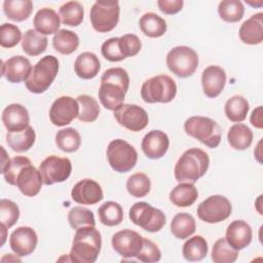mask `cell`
<instances>
[{"instance_id":"5b68a950","label":"cell","mask_w":263,"mask_h":263,"mask_svg":"<svg viewBox=\"0 0 263 263\" xmlns=\"http://www.w3.org/2000/svg\"><path fill=\"white\" fill-rule=\"evenodd\" d=\"M186 134L209 148L220 145L222 132L220 125L212 118L204 116H191L184 123Z\"/></svg>"},{"instance_id":"ac0fdd59","label":"cell","mask_w":263,"mask_h":263,"mask_svg":"<svg viewBox=\"0 0 263 263\" xmlns=\"http://www.w3.org/2000/svg\"><path fill=\"white\" fill-rule=\"evenodd\" d=\"M170 140L167 135L159 129H152L148 132L141 144L144 154L150 159H159L167 152Z\"/></svg>"},{"instance_id":"7bdbcfd3","label":"cell","mask_w":263,"mask_h":263,"mask_svg":"<svg viewBox=\"0 0 263 263\" xmlns=\"http://www.w3.org/2000/svg\"><path fill=\"white\" fill-rule=\"evenodd\" d=\"M127 192L134 197H144L151 189V181L144 173H136L126 181Z\"/></svg>"},{"instance_id":"bcb514c9","label":"cell","mask_w":263,"mask_h":263,"mask_svg":"<svg viewBox=\"0 0 263 263\" xmlns=\"http://www.w3.org/2000/svg\"><path fill=\"white\" fill-rule=\"evenodd\" d=\"M20 218V209L17 204L10 200L2 198L0 200V222L7 229L12 227Z\"/></svg>"},{"instance_id":"f907efd6","label":"cell","mask_w":263,"mask_h":263,"mask_svg":"<svg viewBox=\"0 0 263 263\" xmlns=\"http://www.w3.org/2000/svg\"><path fill=\"white\" fill-rule=\"evenodd\" d=\"M118 40L119 37H112L102 44L101 52L106 60L110 62H120L124 60L118 47Z\"/></svg>"},{"instance_id":"b9f144b4","label":"cell","mask_w":263,"mask_h":263,"mask_svg":"<svg viewBox=\"0 0 263 263\" xmlns=\"http://www.w3.org/2000/svg\"><path fill=\"white\" fill-rule=\"evenodd\" d=\"M238 257V251L233 249L225 237L217 239L212 250V260L215 263H233Z\"/></svg>"},{"instance_id":"ab89813d","label":"cell","mask_w":263,"mask_h":263,"mask_svg":"<svg viewBox=\"0 0 263 263\" xmlns=\"http://www.w3.org/2000/svg\"><path fill=\"white\" fill-rule=\"evenodd\" d=\"M218 13L227 23L239 22L245 13V7L239 0H223L219 3Z\"/></svg>"},{"instance_id":"52a82bcc","label":"cell","mask_w":263,"mask_h":263,"mask_svg":"<svg viewBox=\"0 0 263 263\" xmlns=\"http://www.w3.org/2000/svg\"><path fill=\"white\" fill-rule=\"evenodd\" d=\"M165 61L168 70L180 78L193 75L198 67V55L196 51L185 45L172 48L167 52Z\"/></svg>"},{"instance_id":"603a6c76","label":"cell","mask_w":263,"mask_h":263,"mask_svg":"<svg viewBox=\"0 0 263 263\" xmlns=\"http://www.w3.org/2000/svg\"><path fill=\"white\" fill-rule=\"evenodd\" d=\"M225 238L233 249L242 250L252 241V227L243 220H234L228 225Z\"/></svg>"},{"instance_id":"f6af8a7d","label":"cell","mask_w":263,"mask_h":263,"mask_svg":"<svg viewBox=\"0 0 263 263\" xmlns=\"http://www.w3.org/2000/svg\"><path fill=\"white\" fill-rule=\"evenodd\" d=\"M31 164V160L25 156H14L9 160L7 165L1 171L5 181L10 185H16V178L20 172L27 165Z\"/></svg>"},{"instance_id":"4316f807","label":"cell","mask_w":263,"mask_h":263,"mask_svg":"<svg viewBox=\"0 0 263 263\" xmlns=\"http://www.w3.org/2000/svg\"><path fill=\"white\" fill-rule=\"evenodd\" d=\"M168 197L171 202L176 206L187 208L196 201L198 191L193 183L181 182L170 192Z\"/></svg>"},{"instance_id":"83f0119b","label":"cell","mask_w":263,"mask_h":263,"mask_svg":"<svg viewBox=\"0 0 263 263\" xmlns=\"http://www.w3.org/2000/svg\"><path fill=\"white\" fill-rule=\"evenodd\" d=\"M36 134L32 126L20 132H7L6 143L7 145L17 153L28 151L35 143Z\"/></svg>"},{"instance_id":"7402d4cb","label":"cell","mask_w":263,"mask_h":263,"mask_svg":"<svg viewBox=\"0 0 263 263\" xmlns=\"http://www.w3.org/2000/svg\"><path fill=\"white\" fill-rule=\"evenodd\" d=\"M2 122L8 132L23 130L30 126L29 112L21 104H10L2 112Z\"/></svg>"},{"instance_id":"7c38bea8","label":"cell","mask_w":263,"mask_h":263,"mask_svg":"<svg viewBox=\"0 0 263 263\" xmlns=\"http://www.w3.org/2000/svg\"><path fill=\"white\" fill-rule=\"evenodd\" d=\"M43 184L52 185L66 181L72 172L71 160L67 157L50 155L39 164Z\"/></svg>"},{"instance_id":"4fadbf2b","label":"cell","mask_w":263,"mask_h":263,"mask_svg":"<svg viewBox=\"0 0 263 263\" xmlns=\"http://www.w3.org/2000/svg\"><path fill=\"white\" fill-rule=\"evenodd\" d=\"M116 121L130 132H140L148 125L149 117L145 109L136 104H122L114 110Z\"/></svg>"},{"instance_id":"ee69618b","label":"cell","mask_w":263,"mask_h":263,"mask_svg":"<svg viewBox=\"0 0 263 263\" xmlns=\"http://www.w3.org/2000/svg\"><path fill=\"white\" fill-rule=\"evenodd\" d=\"M68 222L75 230L85 226H96L93 213L83 206L72 208L68 213Z\"/></svg>"},{"instance_id":"d4e9b609","label":"cell","mask_w":263,"mask_h":263,"mask_svg":"<svg viewBox=\"0 0 263 263\" xmlns=\"http://www.w3.org/2000/svg\"><path fill=\"white\" fill-rule=\"evenodd\" d=\"M33 25L36 31L44 36L55 34L61 26L60 15L52 8H41L36 12Z\"/></svg>"},{"instance_id":"11a10c76","label":"cell","mask_w":263,"mask_h":263,"mask_svg":"<svg viewBox=\"0 0 263 263\" xmlns=\"http://www.w3.org/2000/svg\"><path fill=\"white\" fill-rule=\"evenodd\" d=\"M6 227L4 226V225H2L1 224V232H2V241H1V246H3L4 245V242H5V238H6Z\"/></svg>"},{"instance_id":"2e32d148","label":"cell","mask_w":263,"mask_h":263,"mask_svg":"<svg viewBox=\"0 0 263 263\" xmlns=\"http://www.w3.org/2000/svg\"><path fill=\"white\" fill-rule=\"evenodd\" d=\"M38 242V236L35 230L28 226H22L13 230L9 237L10 249L15 255L26 257L31 255Z\"/></svg>"},{"instance_id":"d6a6232c","label":"cell","mask_w":263,"mask_h":263,"mask_svg":"<svg viewBox=\"0 0 263 263\" xmlns=\"http://www.w3.org/2000/svg\"><path fill=\"white\" fill-rule=\"evenodd\" d=\"M52 46L62 54H71L79 46V37L71 30L61 29L52 38Z\"/></svg>"},{"instance_id":"f1b7e54d","label":"cell","mask_w":263,"mask_h":263,"mask_svg":"<svg viewBox=\"0 0 263 263\" xmlns=\"http://www.w3.org/2000/svg\"><path fill=\"white\" fill-rule=\"evenodd\" d=\"M227 140L233 149L239 151L246 150L252 145L253 132L243 123H235L229 128Z\"/></svg>"},{"instance_id":"ba28073f","label":"cell","mask_w":263,"mask_h":263,"mask_svg":"<svg viewBox=\"0 0 263 263\" xmlns=\"http://www.w3.org/2000/svg\"><path fill=\"white\" fill-rule=\"evenodd\" d=\"M130 221L148 232H158L165 225V215L159 209L145 201L136 202L128 212Z\"/></svg>"},{"instance_id":"681fc988","label":"cell","mask_w":263,"mask_h":263,"mask_svg":"<svg viewBox=\"0 0 263 263\" xmlns=\"http://www.w3.org/2000/svg\"><path fill=\"white\" fill-rule=\"evenodd\" d=\"M137 259L145 263L158 262L161 259V252L157 245L150 239L143 237V247L138 254Z\"/></svg>"},{"instance_id":"f546056e","label":"cell","mask_w":263,"mask_h":263,"mask_svg":"<svg viewBox=\"0 0 263 263\" xmlns=\"http://www.w3.org/2000/svg\"><path fill=\"white\" fill-rule=\"evenodd\" d=\"M139 26L142 33L150 38L161 37L167 29L164 18L154 12L143 14L139 21Z\"/></svg>"},{"instance_id":"30bf717a","label":"cell","mask_w":263,"mask_h":263,"mask_svg":"<svg viewBox=\"0 0 263 263\" xmlns=\"http://www.w3.org/2000/svg\"><path fill=\"white\" fill-rule=\"evenodd\" d=\"M119 2L118 1H97L90 8V24L99 33L112 31L119 21Z\"/></svg>"},{"instance_id":"9c48e42d","label":"cell","mask_w":263,"mask_h":263,"mask_svg":"<svg viewBox=\"0 0 263 263\" xmlns=\"http://www.w3.org/2000/svg\"><path fill=\"white\" fill-rule=\"evenodd\" d=\"M107 159L113 171L127 173L135 167L138 160V153L135 147L126 141L115 139L107 147Z\"/></svg>"},{"instance_id":"74e56055","label":"cell","mask_w":263,"mask_h":263,"mask_svg":"<svg viewBox=\"0 0 263 263\" xmlns=\"http://www.w3.org/2000/svg\"><path fill=\"white\" fill-rule=\"evenodd\" d=\"M99 219L102 224L112 227L119 225L123 220V210L118 202L106 201L98 209Z\"/></svg>"},{"instance_id":"4dcf8cb0","label":"cell","mask_w":263,"mask_h":263,"mask_svg":"<svg viewBox=\"0 0 263 263\" xmlns=\"http://www.w3.org/2000/svg\"><path fill=\"white\" fill-rule=\"evenodd\" d=\"M48 39L36 30L29 29L25 32L22 40V48L30 57H37L46 50Z\"/></svg>"},{"instance_id":"6da1fadb","label":"cell","mask_w":263,"mask_h":263,"mask_svg":"<svg viewBox=\"0 0 263 263\" xmlns=\"http://www.w3.org/2000/svg\"><path fill=\"white\" fill-rule=\"evenodd\" d=\"M129 86V76L126 70L120 67L107 69L101 77L99 100L108 110H116L123 104Z\"/></svg>"},{"instance_id":"9a60e30c","label":"cell","mask_w":263,"mask_h":263,"mask_svg":"<svg viewBox=\"0 0 263 263\" xmlns=\"http://www.w3.org/2000/svg\"><path fill=\"white\" fill-rule=\"evenodd\" d=\"M111 243L121 257L137 258L143 247V236L132 229H123L113 234Z\"/></svg>"},{"instance_id":"f5cc1de1","label":"cell","mask_w":263,"mask_h":263,"mask_svg":"<svg viewBox=\"0 0 263 263\" xmlns=\"http://www.w3.org/2000/svg\"><path fill=\"white\" fill-rule=\"evenodd\" d=\"M250 121L252 125H254L257 128H262L263 127V122H262V106H258L256 109L253 110Z\"/></svg>"},{"instance_id":"e0dca14e","label":"cell","mask_w":263,"mask_h":263,"mask_svg":"<svg viewBox=\"0 0 263 263\" xmlns=\"http://www.w3.org/2000/svg\"><path fill=\"white\" fill-rule=\"evenodd\" d=\"M72 199L83 205L96 204L104 198L101 185L92 179H82L74 185L71 191Z\"/></svg>"},{"instance_id":"277c9868","label":"cell","mask_w":263,"mask_h":263,"mask_svg":"<svg viewBox=\"0 0 263 263\" xmlns=\"http://www.w3.org/2000/svg\"><path fill=\"white\" fill-rule=\"evenodd\" d=\"M59 72V60L54 55L41 58L32 68L31 74L25 81L27 89L33 93L46 91Z\"/></svg>"},{"instance_id":"44dd1931","label":"cell","mask_w":263,"mask_h":263,"mask_svg":"<svg viewBox=\"0 0 263 263\" xmlns=\"http://www.w3.org/2000/svg\"><path fill=\"white\" fill-rule=\"evenodd\" d=\"M43 181L39 170L31 164L25 166L16 178V187L25 196H36L42 187Z\"/></svg>"},{"instance_id":"816d5d0a","label":"cell","mask_w":263,"mask_h":263,"mask_svg":"<svg viewBox=\"0 0 263 263\" xmlns=\"http://www.w3.org/2000/svg\"><path fill=\"white\" fill-rule=\"evenodd\" d=\"M157 5L159 10L164 14L178 13L184 5L183 0H158Z\"/></svg>"},{"instance_id":"5bb4252c","label":"cell","mask_w":263,"mask_h":263,"mask_svg":"<svg viewBox=\"0 0 263 263\" xmlns=\"http://www.w3.org/2000/svg\"><path fill=\"white\" fill-rule=\"evenodd\" d=\"M79 114V105L77 100L63 96L58 98L49 109V119L55 126L70 124Z\"/></svg>"},{"instance_id":"7a4b0ae2","label":"cell","mask_w":263,"mask_h":263,"mask_svg":"<svg viewBox=\"0 0 263 263\" xmlns=\"http://www.w3.org/2000/svg\"><path fill=\"white\" fill-rule=\"evenodd\" d=\"M102 236L95 226H85L76 230L69 254L70 261L93 263L101 252Z\"/></svg>"},{"instance_id":"e575fe53","label":"cell","mask_w":263,"mask_h":263,"mask_svg":"<svg viewBox=\"0 0 263 263\" xmlns=\"http://www.w3.org/2000/svg\"><path fill=\"white\" fill-rule=\"evenodd\" d=\"M195 220L187 213L177 214L171 222V232L179 239L188 238L195 232Z\"/></svg>"},{"instance_id":"8fae6325","label":"cell","mask_w":263,"mask_h":263,"mask_svg":"<svg viewBox=\"0 0 263 263\" xmlns=\"http://www.w3.org/2000/svg\"><path fill=\"white\" fill-rule=\"evenodd\" d=\"M232 212L231 202L227 197L216 194L211 195L197 206L198 218L210 224L219 223L226 220Z\"/></svg>"},{"instance_id":"836d02e7","label":"cell","mask_w":263,"mask_h":263,"mask_svg":"<svg viewBox=\"0 0 263 263\" xmlns=\"http://www.w3.org/2000/svg\"><path fill=\"white\" fill-rule=\"evenodd\" d=\"M208 242L201 235H195L185 241L182 248L183 257L190 262L200 261L208 255Z\"/></svg>"},{"instance_id":"60d3db41","label":"cell","mask_w":263,"mask_h":263,"mask_svg":"<svg viewBox=\"0 0 263 263\" xmlns=\"http://www.w3.org/2000/svg\"><path fill=\"white\" fill-rule=\"evenodd\" d=\"M76 100L79 105L77 118L82 122H93L97 120L100 114V107L97 100L88 95H80Z\"/></svg>"},{"instance_id":"f35d334b","label":"cell","mask_w":263,"mask_h":263,"mask_svg":"<svg viewBox=\"0 0 263 263\" xmlns=\"http://www.w3.org/2000/svg\"><path fill=\"white\" fill-rule=\"evenodd\" d=\"M84 9L78 1H69L60 7V17L64 25L77 27L82 23Z\"/></svg>"},{"instance_id":"db71d44e","label":"cell","mask_w":263,"mask_h":263,"mask_svg":"<svg viewBox=\"0 0 263 263\" xmlns=\"http://www.w3.org/2000/svg\"><path fill=\"white\" fill-rule=\"evenodd\" d=\"M18 257H20V256L12 258V254H7L6 256H4V257L1 259V261H2V262H4V261L7 259L8 261H9V260H13V261H18V262H20V261H21V259H20Z\"/></svg>"},{"instance_id":"1f68e13d","label":"cell","mask_w":263,"mask_h":263,"mask_svg":"<svg viewBox=\"0 0 263 263\" xmlns=\"http://www.w3.org/2000/svg\"><path fill=\"white\" fill-rule=\"evenodd\" d=\"M33 10L31 0H5L3 11L5 15L13 22H24L29 18Z\"/></svg>"},{"instance_id":"d590c367","label":"cell","mask_w":263,"mask_h":263,"mask_svg":"<svg viewBox=\"0 0 263 263\" xmlns=\"http://www.w3.org/2000/svg\"><path fill=\"white\" fill-rule=\"evenodd\" d=\"M250 109L249 102L242 96H233L227 100L224 106L226 117L232 122H241L247 118Z\"/></svg>"},{"instance_id":"484cf974","label":"cell","mask_w":263,"mask_h":263,"mask_svg":"<svg viewBox=\"0 0 263 263\" xmlns=\"http://www.w3.org/2000/svg\"><path fill=\"white\" fill-rule=\"evenodd\" d=\"M101 69L99 58L89 51L80 53L74 63V71L76 75L84 80L95 78Z\"/></svg>"},{"instance_id":"8d00e7d4","label":"cell","mask_w":263,"mask_h":263,"mask_svg":"<svg viewBox=\"0 0 263 263\" xmlns=\"http://www.w3.org/2000/svg\"><path fill=\"white\" fill-rule=\"evenodd\" d=\"M55 145L64 152L72 153L79 149L81 145V137L73 127L60 129L55 135Z\"/></svg>"},{"instance_id":"d6986e66","label":"cell","mask_w":263,"mask_h":263,"mask_svg":"<svg viewBox=\"0 0 263 263\" xmlns=\"http://www.w3.org/2000/svg\"><path fill=\"white\" fill-rule=\"evenodd\" d=\"M32 68V65L27 58L23 55H14L2 63V76H4L8 82L20 83L28 79Z\"/></svg>"},{"instance_id":"8992f818","label":"cell","mask_w":263,"mask_h":263,"mask_svg":"<svg viewBox=\"0 0 263 263\" xmlns=\"http://www.w3.org/2000/svg\"><path fill=\"white\" fill-rule=\"evenodd\" d=\"M177 95L175 80L164 74L156 75L147 79L141 87V97L148 104L170 103Z\"/></svg>"},{"instance_id":"7dc6e473","label":"cell","mask_w":263,"mask_h":263,"mask_svg":"<svg viewBox=\"0 0 263 263\" xmlns=\"http://www.w3.org/2000/svg\"><path fill=\"white\" fill-rule=\"evenodd\" d=\"M22 39L20 28L13 24L4 23L0 27V45L4 48H11L18 44Z\"/></svg>"},{"instance_id":"ffe728a7","label":"cell","mask_w":263,"mask_h":263,"mask_svg":"<svg viewBox=\"0 0 263 263\" xmlns=\"http://www.w3.org/2000/svg\"><path fill=\"white\" fill-rule=\"evenodd\" d=\"M226 84V72L219 66H209L201 74V85L203 93L208 98H217Z\"/></svg>"},{"instance_id":"cb8c5ba5","label":"cell","mask_w":263,"mask_h":263,"mask_svg":"<svg viewBox=\"0 0 263 263\" xmlns=\"http://www.w3.org/2000/svg\"><path fill=\"white\" fill-rule=\"evenodd\" d=\"M238 35L246 44H260L263 41V13L258 12L245 21L239 28Z\"/></svg>"},{"instance_id":"3957f363","label":"cell","mask_w":263,"mask_h":263,"mask_svg":"<svg viewBox=\"0 0 263 263\" xmlns=\"http://www.w3.org/2000/svg\"><path fill=\"white\" fill-rule=\"evenodd\" d=\"M209 165L210 157L205 151L199 148H190L178 159L174 170L175 178L179 183H195L205 175Z\"/></svg>"},{"instance_id":"c3c4849f","label":"cell","mask_w":263,"mask_h":263,"mask_svg":"<svg viewBox=\"0 0 263 263\" xmlns=\"http://www.w3.org/2000/svg\"><path fill=\"white\" fill-rule=\"evenodd\" d=\"M118 47L122 57L126 59L128 57H135L140 52L142 48V42L137 35L125 34L119 37Z\"/></svg>"}]
</instances>
